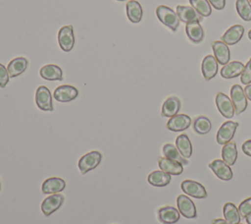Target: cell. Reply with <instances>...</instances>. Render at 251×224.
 Instances as JSON below:
<instances>
[{
    "label": "cell",
    "instance_id": "cell-43",
    "mask_svg": "<svg viewBox=\"0 0 251 224\" xmlns=\"http://www.w3.org/2000/svg\"><path fill=\"white\" fill-rule=\"evenodd\" d=\"M248 37H249V39L251 40V29L248 31Z\"/></svg>",
    "mask_w": 251,
    "mask_h": 224
},
{
    "label": "cell",
    "instance_id": "cell-16",
    "mask_svg": "<svg viewBox=\"0 0 251 224\" xmlns=\"http://www.w3.org/2000/svg\"><path fill=\"white\" fill-rule=\"evenodd\" d=\"M212 49L214 51V55L218 63L224 66L228 63L230 54H229V49L225 42H223L222 40H217L212 42Z\"/></svg>",
    "mask_w": 251,
    "mask_h": 224
},
{
    "label": "cell",
    "instance_id": "cell-42",
    "mask_svg": "<svg viewBox=\"0 0 251 224\" xmlns=\"http://www.w3.org/2000/svg\"><path fill=\"white\" fill-rule=\"evenodd\" d=\"M245 218H246V222H247L248 224H251V214H249V215L246 216Z\"/></svg>",
    "mask_w": 251,
    "mask_h": 224
},
{
    "label": "cell",
    "instance_id": "cell-6",
    "mask_svg": "<svg viewBox=\"0 0 251 224\" xmlns=\"http://www.w3.org/2000/svg\"><path fill=\"white\" fill-rule=\"evenodd\" d=\"M35 103L37 107L43 111H53L51 92L46 86L40 85L37 87L35 92Z\"/></svg>",
    "mask_w": 251,
    "mask_h": 224
},
{
    "label": "cell",
    "instance_id": "cell-27",
    "mask_svg": "<svg viewBox=\"0 0 251 224\" xmlns=\"http://www.w3.org/2000/svg\"><path fill=\"white\" fill-rule=\"evenodd\" d=\"M147 181L152 186L165 187L171 182V175L162 170H156L148 175Z\"/></svg>",
    "mask_w": 251,
    "mask_h": 224
},
{
    "label": "cell",
    "instance_id": "cell-33",
    "mask_svg": "<svg viewBox=\"0 0 251 224\" xmlns=\"http://www.w3.org/2000/svg\"><path fill=\"white\" fill-rule=\"evenodd\" d=\"M235 8L242 20L246 22L251 21V4L249 0H236Z\"/></svg>",
    "mask_w": 251,
    "mask_h": 224
},
{
    "label": "cell",
    "instance_id": "cell-15",
    "mask_svg": "<svg viewBox=\"0 0 251 224\" xmlns=\"http://www.w3.org/2000/svg\"><path fill=\"white\" fill-rule=\"evenodd\" d=\"M179 217V211L173 206H163L158 209V218L163 224H175Z\"/></svg>",
    "mask_w": 251,
    "mask_h": 224
},
{
    "label": "cell",
    "instance_id": "cell-22",
    "mask_svg": "<svg viewBox=\"0 0 251 224\" xmlns=\"http://www.w3.org/2000/svg\"><path fill=\"white\" fill-rule=\"evenodd\" d=\"M181 103L176 96H170L165 100L162 106V116L163 117H174L176 115L180 109Z\"/></svg>",
    "mask_w": 251,
    "mask_h": 224
},
{
    "label": "cell",
    "instance_id": "cell-21",
    "mask_svg": "<svg viewBox=\"0 0 251 224\" xmlns=\"http://www.w3.org/2000/svg\"><path fill=\"white\" fill-rule=\"evenodd\" d=\"M185 32L188 38L194 43H200L203 41L205 33L199 24V22H190L185 26Z\"/></svg>",
    "mask_w": 251,
    "mask_h": 224
},
{
    "label": "cell",
    "instance_id": "cell-17",
    "mask_svg": "<svg viewBox=\"0 0 251 224\" xmlns=\"http://www.w3.org/2000/svg\"><path fill=\"white\" fill-rule=\"evenodd\" d=\"M66 187V182L59 177H51L46 179L41 186L43 194H58Z\"/></svg>",
    "mask_w": 251,
    "mask_h": 224
},
{
    "label": "cell",
    "instance_id": "cell-44",
    "mask_svg": "<svg viewBox=\"0 0 251 224\" xmlns=\"http://www.w3.org/2000/svg\"><path fill=\"white\" fill-rule=\"evenodd\" d=\"M118 1H125V0H118Z\"/></svg>",
    "mask_w": 251,
    "mask_h": 224
},
{
    "label": "cell",
    "instance_id": "cell-19",
    "mask_svg": "<svg viewBox=\"0 0 251 224\" xmlns=\"http://www.w3.org/2000/svg\"><path fill=\"white\" fill-rule=\"evenodd\" d=\"M244 33V28L240 25L230 27L221 37V40L226 45H233L237 43Z\"/></svg>",
    "mask_w": 251,
    "mask_h": 224
},
{
    "label": "cell",
    "instance_id": "cell-31",
    "mask_svg": "<svg viewBox=\"0 0 251 224\" xmlns=\"http://www.w3.org/2000/svg\"><path fill=\"white\" fill-rule=\"evenodd\" d=\"M163 153H164L165 157H167V158H170V159L178 161V162H180V163L183 164V165L188 164V161L186 160V158H184V157L180 154V152L178 151V149L176 148V146L173 145L172 143H166V144L163 146Z\"/></svg>",
    "mask_w": 251,
    "mask_h": 224
},
{
    "label": "cell",
    "instance_id": "cell-23",
    "mask_svg": "<svg viewBox=\"0 0 251 224\" xmlns=\"http://www.w3.org/2000/svg\"><path fill=\"white\" fill-rule=\"evenodd\" d=\"M244 65L239 61H233L226 64L221 69V76L225 79H233L240 76L244 70Z\"/></svg>",
    "mask_w": 251,
    "mask_h": 224
},
{
    "label": "cell",
    "instance_id": "cell-29",
    "mask_svg": "<svg viewBox=\"0 0 251 224\" xmlns=\"http://www.w3.org/2000/svg\"><path fill=\"white\" fill-rule=\"evenodd\" d=\"M176 145L184 158H189L192 154V146L189 138L185 134L179 135L176 140Z\"/></svg>",
    "mask_w": 251,
    "mask_h": 224
},
{
    "label": "cell",
    "instance_id": "cell-46",
    "mask_svg": "<svg viewBox=\"0 0 251 224\" xmlns=\"http://www.w3.org/2000/svg\"><path fill=\"white\" fill-rule=\"evenodd\" d=\"M239 224H240V223H239Z\"/></svg>",
    "mask_w": 251,
    "mask_h": 224
},
{
    "label": "cell",
    "instance_id": "cell-28",
    "mask_svg": "<svg viewBox=\"0 0 251 224\" xmlns=\"http://www.w3.org/2000/svg\"><path fill=\"white\" fill-rule=\"evenodd\" d=\"M222 157L223 160L229 166L235 163L237 158V150L236 143L234 141H228L227 143L224 144L222 149Z\"/></svg>",
    "mask_w": 251,
    "mask_h": 224
},
{
    "label": "cell",
    "instance_id": "cell-40",
    "mask_svg": "<svg viewBox=\"0 0 251 224\" xmlns=\"http://www.w3.org/2000/svg\"><path fill=\"white\" fill-rule=\"evenodd\" d=\"M244 93L248 99L251 100V84H247L244 88Z\"/></svg>",
    "mask_w": 251,
    "mask_h": 224
},
{
    "label": "cell",
    "instance_id": "cell-26",
    "mask_svg": "<svg viewBox=\"0 0 251 224\" xmlns=\"http://www.w3.org/2000/svg\"><path fill=\"white\" fill-rule=\"evenodd\" d=\"M126 15H127L128 20L133 24L139 23L142 19V15H143L141 5L135 0H129L126 3Z\"/></svg>",
    "mask_w": 251,
    "mask_h": 224
},
{
    "label": "cell",
    "instance_id": "cell-38",
    "mask_svg": "<svg viewBox=\"0 0 251 224\" xmlns=\"http://www.w3.org/2000/svg\"><path fill=\"white\" fill-rule=\"evenodd\" d=\"M208 1L217 10H223L226 6V0H208Z\"/></svg>",
    "mask_w": 251,
    "mask_h": 224
},
{
    "label": "cell",
    "instance_id": "cell-39",
    "mask_svg": "<svg viewBox=\"0 0 251 224\" xmlns=\"http://www.w3.org/2000/svg\"><path fill=\"white\" fill-rule=\"evenodd\" d=\"M242 151L246 155L251 156V140H247L246 141L243 142V144H242Z\"/></svg>",
    "mask_w": 251,
    "mask_h": 224
},
{
    "label": "cell",
    "instance_id": "cell-37",
    "mask_svg": "<svg viewBox=\"0 0 251 224\" xmlns=\"http://www.w3.org/2000/svg\"><path fill=\"white\" fill-rule=\"evenodd\" d=\"M9 79H10V76H9L8 70L5 68L3 64L0 63V86L5 87L9 82Z\"/></svg>",
    "mask_w": 251,
    "mask_h": 224
},
{
    "label": "cell",
    "instance_id": "cell-1",
    "mask_svg": "<svg viewBox=\"0 0 251 224\" xmlns=\"http://www.w3.org/2000/svg\"><path fill=\"white\" fill-rule=\"evenodd\" d=\"M156 15L160 22L171 28L173 31H176L179 26V19L171 8L165 6V5H160L156 9Z\"/></svg>",
    "mask_w": 251,
    "mask_h": 224
},
{
    "label": "cell",
    "instance_id": "cell-41",
    "mask_svg": "<svg viewBox=\"0 0 251 224\" xmlns=\"http://www.w3.org/2000/svg\"><path fill=\"white\" fill-rule=\"evenodd\" d=\"M212 224H229V223H228L226 219H221V218H219V219L213 220Z\"/></svg>",
    "mask_w": 251,
    "mask_h": 224
},
{
    "label": "cell",
    "instance_id": "cell-36",
    "mask_svg": "<svg viewBox=\"0 0 251 224\" xmlns=\"http://www.w3.org/2000/svg\"><path fill=\"white\" fill-rule=\"evenodd\" d=\"M240 81L243 84H251V58L247 62V64L244 67V70L241 74Z\"/></svg>",
    "mask_w": 251,
    "mask_h": 224
},
{
    "label": "cell",
    "instance_id": "cell-45",
    "mask_svg": "<svg viewBox=\"0 0 251 224\" xmlns=\"http://www.w3.org/2000/svg\"><path fill=\"white\" fill-rule=\"evenodd\" d=\"M0 189H1V186H0Z\"/></svg>",
    "mask_w": 251,
    "mask_h": 224
},
{
    "label": "cell",
    "instance_id": "cell-3",
    "mask_svg": "<svg viewBox=\"0 0 251 224\" xmlns=\"http://www.w3.org/2000/svg\"><path fill=\"white\" fill-rule=\"evenodd\" d=\"M230 97L234 106L235 114L239 115L247 107V97L239 84H233L230 89Z\"/></svg>",
    "mask_w": 251,
    "mask_h": 224
},
{
    "label": "cell",
    "instance_id": "cell-11",
    "mask_svg": "<svg viewBox=\"0 0 251 224\" xmlns=\"http://www.w3.org/2000/svg\"><path fill=\"white\" fill-rule=\"evenodd\" d=\"M216 104L218 107L219 112L225 117V118H232L235 111L232 101L223 92H219L216 95Z\"/></svg>",
    "mask_w": 251,
    "mask_h": 224
},
{
    "label": "cell",
    "instance_id": "cell-34",
    "mask_svg": "<svg viewBox=\"0 0 251 224\" xmlns=\"http://www.w3.org/2000/svg\"><path fill=\"white\" fill-rule=\"evenodd\" d=\"M191 7H193L202 17H208L212 13V9L208 0H189Z\"/></svg>",
    "mask_w": 251,
    "mask_h": 224
},
{
    "label": "cell",
    "instance_id": "cell-30",
    "mask_svg": "<svg viewBox=\"0 0 251 224\" xmlns=\"http://www.w3.org/2000/svg\"><path fill=\"white\" fill-rule=\"evenodd\" d=\"M224 216L229 224H239L240 222L238 208L231 202H226L224 205Z\"/></svg>",
    "mask_w": 251,
    "mask_h": 224
},
{
    "label": "cell",
    "instance_id": "cell-5",
    "mask_svg": "<svg viewBox=\"0 0 251 224\" xmlns=\"http://www.w3.org/2000/svg\"><path fill=\"white\" fill-rule=\"evenodd\" d=\"M237 122L233 121H226L225 122L219 129L217 133V142L219 144H226L230 141L235 134V131L238 127Z\"/></svg>",
    "mask_w": 251,
    "mask_h": 224
},
{
    "label": "cell",
    "instance_id": "cell-32",
    "mask_svg": "<svg viewBox=\"0 0 251 224\" xmlns=\"http://www.w3.org/2000/svg\"><path fill=\"white\" fill-rule=\"evenodd\" d=\"M212 123L206 116H199L193 122V130L200 135L208 134L211 131Z\"/></svg>",
    "mask_w": 251,
    "mask_h": 224
},
{
    "label": "cell",
    "instance_id": "cell-35",
    "mask_svg": "<svg viewBox=\"0 0 251 224\" xmlns=\"http://www.w3.org/2000/svg\"><path fill=\"white\" fill-rule=\"evenodd\" d=\"M238 211H239L240 216H242V217H246L249 214H251V197L246 198L239 204Z\"/></svg>",
    "mask_w": 251,
    "mask_h": 224
},
{
    "label": "cell",
    "instance_id": "cell-18",
    "mask_svg": "<svg viewBox=\"0 0 251 224\" xmlns=\"http://www.w3.org/2000/svg\"><path fill=\"white\" fill-rule=\"evenodd\" d=\"M158 163L160 169L170 175H180L183 171V167L180 162L167 157H160Z\"/></svg>",
    "mask_w": 251,
    "mask_h": 224
},
{
    "label": "cell",
    "instance_id": "cell-9",
    "mask_svg": "<svg viewBox=\"0 0 251 224\" xmlns=\"http://www.w3.org/2000/svg\"><path fill=\"white\" fill-rule=\"evenodd\" d=\"M180 188L186 195L195 198H204L207 196V192L203 185L196 181L185 180L181 183Z\"/></svg>",
    "mask_w": 251,
    "mask_h": 224
},
{
    "label": "cell",
    "instance_id": "cell-13",
    "mask_svg": "<svg viewBox=\"0 0 251 224\" xmlns=\"http://www.w3.org/2000/svg\"><path fill=\"white\" fill-rule=\"evenodd\" d=\"M210 169L216 174V176L224 181H228L232 178V171L224 160L216 159L209 164Z\"/></svg>",
    "mask_w": 251,
    "mask_h": 224
},
{
    "label": "cell",
    "instance_id": "cell-2",
    "mask_svg": "<svg viewBox=\"0 0 251 224\" xmlns=\"http://www.w3.org/2000/svg\"><path fill=\"white\" fill-rule=\"evenodd\" d=\"M102 154L97 150H93L82 155L78 160V169L81 174H86L88 171L95 169L101 162Z\"/></svg>",
    "mask_w": 251,
    "mask_h": 224
},
{
    "label": "cell",
    "instance_id": "cell-24",
    "mask_svg": "<svg viewBox=\"0 0 251 224\" xmlns=\"http://www.w3.org/2000/svg\"><path fill=\"white\" fill-rule=\"evenodd\" d=\"M39 74L41 78L47 81H62L63 80V72L62 69L57 65H45L43 66Z\"/></svg>",
    "mask_w": 251,
    "mask_h": 224
},
{
    "label": "cell",
    "instance_id": "cell-12",
    "mask_svg": "<svg viewBox=\"0 0 251 224\" xmlns=\"http://www.w3.org/2000/svg\"><path fill=\"white\" fill-rule=\"evenodd\" d=\"M176 15L182 23H190V22H201L203 17L193 8L188 6L177 5L176 6Z\"/></svg>",
    "mask_w": 251,
    "mask_h": 224
},
{
    "label": "cell",
    "instance_id": "cell-14",
    "mask_svg": "<svg viewBox=\"0 0 251 224\" xmlns=\"http://www.w3.org/2000/svg\"><path fill=\"white\" fill-rule=\"evenodd\" d=\"M190 124L191 119L188 115L176 114L174 117L170 118L167 123V128L173 132H181L188 129Z\"/></svg>",
    "mask_w": 251,
    "mask_h": 224
},
{
    "label": "cell",
    "instance_id": "cell-7",
    "mask_svg": "<svg viewBox=\"0 0 251 224\" xmlns=\"http://www.w3.org/2000/svg\"><path fill=\"white\" fill-rule=\"evenodd\" d=\"M65 197L62 194H52L46 197L41 203V210L45 216L51 215L53 212L58 210L64 203Z\"/></svg>",
    "mask_w": 251,
    "mask_h": 224
},
{
    "label": "cell",
    "instance_id": "cell-25",
    "mask_svg": "<svg viewBox=\"0 0 251 224\" xmlns=\"http://www.w3.org/2000/svg\"><path fill=\"white\" fill-rule=\"evenodd\" d=\"M28 66V61L24 57H18L13 59L8 65V73L10 78H15L23 74Z\"/></svg>",
    "mask_w": 251,
    "mask_h": 224
},
{
    "label": "cell",
    "instance_id": "cell-8",
    "mask_svg": "<svg viewBox=\"0 0 251 224\" xmlns=\"http://www.w3.org/2000/svg\"><path fill=\"white\" fill-rule=\"evenodd\" d=\"M176 204L179 213L185 218H195L197 216L194 202L185 195H179L176 198Z\"/></svg>",
    "mask_w": 251,
    "mask_h": 224
},
{
    "label": "cell",
    "instance_id": "cell-10",
    "mask_svg": "<svg viewBox=\"0 0 251 224\" xmlns=\"http://www.w3.org/2000/svg\"><path fill=\"white\" fill-rule=\"evenodd\" d=\"M78 95V90L76 87L71 84H63L56 87L53 96L57 101L69 102L75 99Z\"/></svg>",
    "mask_w": 251,
    "mask_h": 224
},
{
    "label": "cell",
    "instance_id": "cell-4",
    "mask_svg": "<svg viewBox=\"0 0 251 224\" xmlns=\"http://www.w3.org/2000/svg\"><path fill=\"white\" fill-rule=\"evenodd\" d=\"M58 42L62 50L69 52L75 45V34L73 26H65L58 32Z\"/></svg>",
    "mask_w": 251,
    "mask_h": 224
},
{
    "label": "cell",
    "instance_id": "cell-20",
    "mask_svg": "<svg viewBox=\"0 0 251 224\" xmlns=\"http://www.w3.org/2000/svg\"><path fill=\"white\" fill-rule=\"evenodd\" d=\"M202 74L206 81L213 79L218 73V61L213 55H207L202 61Z\"/></svg>",
    "mask_w": 251,
    "mask_h": 224
}]
</instances>
